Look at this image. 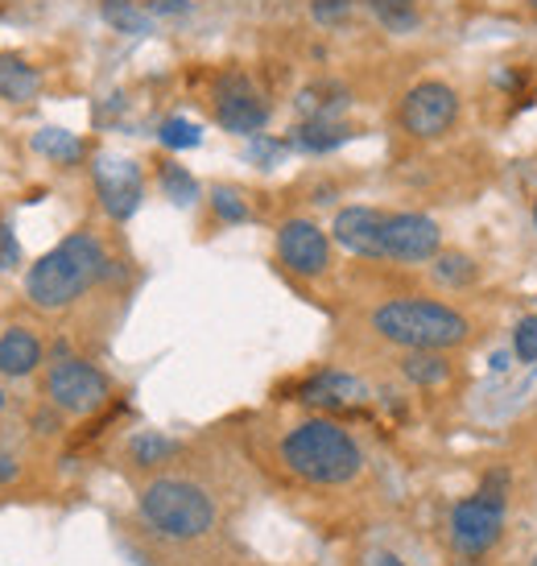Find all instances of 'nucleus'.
Here are the masks:
<instances>
[{
    "label": "nucleus",
    "mask_w": 537,
    "mask_h": 566,
    "mask_svg": "<svg viewBox=\"0 0 537 566\" xmlns=\"http://www.w3.org/2000/svg\"><path fill=\"white\" fill-rule=\"evenodd\" d=\"M104 273H108V256L99 249V240L92 232H75L30 269L25 294L38 311H63L75 298H83Z\"/></svg>",
    "instance_id": "nucleus-1"
},
{
    "label": "nucleus",
    "mask_w": 537,
    "mask_h": 566,
    "mask_svg": "<svg viewBox=\"0 0 537 566\" xmlns=\"http://www.w3.org/2000/svg\"><path fill=\"white\" fill-rule=\"evenodd\" d=\"M285 468L306 480V484H348L364 468V455L356 439L331 418H310V422L294 426L282 442Z\"/></svg>",
    "instance_id": "nucleus-2"
},
{
    "label": "nucleus",
    "mask_w": 537,
    "mask_h": 566,
    "mask_svg": "<svg viewBox=\"0 0 537 566\" xmlns=\"http://www.w3.org/2000/svg\"><path fill=\"white\" fill-rule=\"evenodd\" d=\"M372 331L406 352H451L472 339V323L455 306L430 298H397L377 306Z\"/></svg>",
    "instance_id": "nucleus-3"
},
{
    "label": "nucleus",
    "mask_w": 537,
    "mask_h": 566,
    "mask_svg": "<svg viewBox=\"0 0 537 566\" xmlns=\"http://www.w3.org/2000/svg\"><path fill=\"white\" fill-rule=\"evenodd\" d=\"M141 517L149 530L175 542H194L215 525V504L199 484L161 475L141 492Z\"/></svg>",
    "instance_id": "nucleus-4"
},
{
    "label": "nucleus",
    "mask_w": 537,
    "mask_h": 566,
    "mask_svg": "<svg viewBox=\"0 0 537 566\" xmlns=\"http://www.w3.org/2000/svg\"><path fill=\"white\" fill-rule=\"evenodd\" d=\"M505 501H508V472H492L475 496L455 504L451 513V542L463 554H484L501 542L505 530Z\"/></svg>",
    "instance_id": "nucleus-5"
},
{
    "label": "nucleus",
    "mask_w": 537,
    "mask_h": 566,
    "mask_svg": "<svg viewBox=\"0 0 537 566\" xmlns=\"http://www.w3.org/2000/svg\"><path fill=\"white\" fill-rule=\"evenodd\" d=\"M459 112H463V99H459L451 83L422 80L401 95L397 120H401V128L410 133L413 142H439V137H446L459 125Z\"/></svg>",
    "instance_id": "nucleus-6"
},
{
    "label": "nucleus",
    "mask_w": 537,
    "mask_h": 566,
    "mask_svg": "<svg viewBox=\"0 0 537 566\" xmlns=\"http://www.w3.org/2000/svg\"><path fill=\"white\" fill-rule=\"evenodd\" d=\"M215 120L236 137H256L268 125V104L244 71H223L215 80Z\"/></svg>",
    "instance_id": "nucleus-7"
},
{
    "label": "nucleus",
    "mask_w": 537,
    "mask_h": 566,
    "mask_svg": "<svg viewBox=\"0 0 537 566\" xmlns=\"http://www.w3.org/2000/svg\"><path fill=\"white\" fill-rule=\"evenodd\" d=\"M385 261H401V265H422L434 261L443 249V232L430 216L418 211H385Z\"/></svg>",
    "instance_id": "nucleus-8"
},
{
    "label": "nucleus",
    "mask_w": 537,
    "mask_h": 566,
    "mask_svg": "<svg viewBox=\"0 0 537 566\" xmlns=\"http://www.w3.org/2000/svg\"><path fill=\"white\" fill-rule=\"evenodd\" d=\"M46 397L66 413H95L108 401V377L87 360H59L46 377Z\"/></svg>",
    "instance_id": "nucleus-9"
},
{
    "label": "nucleus",
    "mask_w": 537,
    "mask_h": 566,
    "mask_svg": "<svg viewBox=\"0 0 537 566\" xmlns=\"http://www.w3.org/2000/svg\"><path fill=\"white\" fill-rule=\"evenodd\" d=\"M92 178H95V195H99V203H104V211H108L112 220H128L141 207L145 182L137 161L120 158V154H99L92 166Z\"/></svg>",
    "instance_id": "nucleus-10"
},
{
    "label": "nucleus",
    "mask_w": 537,
    "mask_h": 566,
    "mask_svg": "<svg viewBox=\"0 0 537 566\" xmlns=\"http://www.w3.org/2000/svg\"><path fill=\"white\" fill-rule=\"evenodd\" d=\"M277 256L298 277H323L331 265V240L310 220H285L277 228Z\"/></svg>",
    "instance_id": "nucleus-11"
},
{
    "label": "nucleus",
    "mask_w": 537,
    "mask_h": 566,
    "mask_svg": "<svg viewBox=\"0 0 537 566\" xmlns=\"http://www.w3.org/2000/svg\"><path fill=\"white\" fill-rule=\"evenodd\" d=\"M331 237L339 249L368 256V261H385V211L377 207H344L331 223Z\"/></svg>",
    "instance_id": "nucleus-12"
},
{
    "label": "nucleus",
    "mask_w": 537,
    "mask_h": 566,
    "mask_svg": "<svg viewBox=\"0 0 537 566\" xmlns=\"http://www.w3.org/2000/svg\"><path fill=\"white\" fill-rule=\"evenodd\" d=\"M368 397L360 380L348 377V373H318L306 389H302V401L306 406H323V409H356Z\"/></svg>",
    "instance_id": "nucleus-13"
},
{
    "label": "nucleus",
    "mask_w": 537,
    "mask_h": 566,
    "mask_svg": "<svg viewBox=\"0 0 537 566\" xmlns=\"http://www.w3.org/2000/svg\"><path fill=\"white\" fill-rule=\"evenodd\" d=\"M38 364H42V344L33 331L9 327L0 335V373L4 377H30Z\"/></svg>",
    "instance_id": "nucleus-14"
},
{
    "label": "nucleus",
    "mask_w": 537,
    "mask_h": 566,
    "mask_svg": "<svg viewBox=\"0 0 537 566\" xmlns=\"http://www.w3.org/2000/svg\"><path fill=\"white\" fill-rule=\"evenodd\" d=\"M351 137V128L335 116H310L294 128V145L306 149V154H327V149H339V145Z\"/></svg>",
    "instance_id": "nucleus-15"
},
{
    "label": "nucleus",
    "mask_w": 537,
    "mask_h": 566,
    "mask_svg": "<svg viewBox=\"0 0 537 566\" xmlns=\"http://www.w3.org/2000/svg\"><path fill=\"white\" fill-rule=\"evenodd\" d=\"M42 92V80L25 59L17 54H0V99L9 104H30L33 95Z\"/></svg>",
    "instance_id": "nucleus-16"
},
{
    "label": "nucleus",
    "mask_w": 537,
    "mask_h": 566,
    "mask_svg": "<svg viewBox=\"0 0 537 566\" xmlns=\"http://www.w3.org/2000/svg\"><path fill=\"white\" fill-rule=\"evenodd\" d=\"M33 149L54 161V166H75L83 158V142L75 133H66V128H38L33 133Z\"/></svg>",
    "instance_id": "nucleus-17"
},
{
    "label": "nucleus",
    "mask_w": 537,
    "mask_h": 566,
    "mask_svg": "<svg viewBox=\"0 0 537 566\" xmlns=\"http://www.w3.org/2000/svg\"><path fill=\"white\" fill-rule=\"evenodd\" d=\"M480 277V265H475L467 252H439L434 256V282L446 285V290H467Z\"/></svg>",
    "instance_id": "nucleus-18"
},
{
    "label": "nucleus",
    "mask_w": 537,
    "mask_h": 566,
    "mask_svg": "<svg viewBox=\"0 0 537 566\" xmlns=\"http://www.w3.org/2000/svg\"><path fill=\"white\" fill-rule=\"evenodd\" d=\"M339 108H348V92L335 87V83H315L298 95V112L310 120V116H335Z\"/></svg>",
    "instance_id": "nucleus-19"
},
{
    "label": "nucleus",
    "mask_w": 537,
    "mask_h": 566,
    "mask_svg": "<svg viewBox=\"0 0 537 566\" xmlns=\"http://www.w3.org/2000/svg\"><path fill=\"white\" fill-rule=\"evenodd\" d=\"M104 21H108L116 33H133V38H141V33L154 30L149 13L137 9L133 0H104Z\"/></svg>",
    "instance_id": "nucleus-20"
},
{
    "label": "nucleus",
    "mask_w": 537,
    "mask_h": 566,
    "mask_svg": "<svg viewBox=\"0 0 537 566\" xmlns=\"http://www.w3.org/2000/svg\"><path fill=\"white\" fill-rule=\"evenodd\" d=\"M401 373H406V380H413V385H443L446 373H451V364H446L439 352H410V356L401 360Z\"/></svg>",
    "instance_id": "nucleus-21"
},
{
    "label": "nucleus",
    "mask_w": 537,
    "mask_h": 566,
    "mask_svg": "<svg viewBox=\"0 0 537 566\" xmlns=\"http://www.w3.org/2000/svg\"><path fill=\"white\" fill-rule=\"evenodd\" d=\"M170 455H178V442L166 439V434H137V439H133V459H137L141 468H158V463H166Z\"/></svg>",
    "instance_id": "nucleus-22"
},
{
    "label": "nucleus",
    "mask_w": 537,
    "mask_h": 566,
    "mask_svg": "<svg viewBox=\"0 0 537 566\" xmlns=\"http://www.w3.org/2000/svg\"><path fill=\"white\" fill-rule=\"evenodd\" d=\"M161 190H166V199L178 207H190L199 199V182H194L182 166H161Z\"/></svg>",
    "instance_id": "nucleus-23"
},
{
    "label": "nucleus",
    "mask_w": 537,
    "mask_h": 566,
    "mask_svg": "<svg viewBox=\"0 0 537 566\" xmlns=\"http://www.w3.org/2000/svg\"><path fill=\"white\" fill-rule=\"evenodd\" d=\"M158 142L166 145V149H194V145L203 142V128L182 120V116H170V120H161Z\"/></svg>",
    "instance_id": "nucleus-24"
},
{
    "label": "nucleus",
    "mask_w": 537,
    "mask_h": 566,
    "mask_svg": "<svg viewBox=\"0 0 537 566\" xmlns=\"http://www.w3.org/2000/svg\"><path fill=\"white\" fill-rule=\"evenodd\" d=\"M211 207H215V216H220L223 223H244V220H249V203H244L232 187L211 190Z\"/></svg>",
    "instance_id": "nucleus-25"
},
{
    "label": "nucleus",
    "mask_w": 537,
    "mask_h": 566,
    "mask_svg": "<svg viewBox=\"0 0 537 566\" xmlns=\"http://www.w3.org/2000/svg\"><path fill=\"white\" fill-rule=\"evenodd\" d=\"M513 356L522 364H537V315H525L513 331Z\"/></svg>",
    "instance_id": "nucleus-26"
},
{
    "label": "nucleus",
    "mask_w": 537,
    "mask_h": 566,
    "mask_svg": "<svg viewBox=\"0 0 537 566\" xmlns=\"http://www.w3.org/2000/svg\"><path fill=\"white\" fill-rule=\"evenodd\" d=\"M13 265H21V244H17L13 228L0 223V269H13Z\"/></svg>",
    "instance_id": "nucleus-27"
},
{
    "label": "nucleus",
    "mask_w": 537,
    "mask_h": 566,
    "mask_svg": "<svg viewBox=\"0 0 537 566\" xmlns=\"http://www.w3.org/2000/svg\"><path fill=\"white\" fill-rule=\"evenodd\" d=\"M310 13L318 21H344L351 13V0H310Z\"/></svg>",
    "instance_id": "nucleus-28"
},
{
    "label": "nucleus",
    "mask_w": 537,
    "mask_h": 566,
    "mask_svg": "<svg viewBox=\"0 0 537 566\" xmlns=\"http://www.w3.org/2000/svg\"><path fill=\"white\" fill-rule=\"evenodd\" d=\"M13 475H17V463L9 455H0V484H9Z\"/></svg>",
    "instance_id": "nucleus-29"
},
{
    "label": "nucleus",
    "mask_w": 537,
    "mask_h": 566,
    "mask_svg": "<svg viewBox=\"0 0 537 566\" xmlns=\"http://www.w3.org/2000/svg\"><path fill=\"white\" fill-rule=\"evenodd\" d=\"M372 9H393V4H410V0H368Z\"/></svg>",
    "instance_id": "nucleus-30"
},
{
    "label": "nucleus",
    "mask_w": 537,
    "mask_h": 566,
    "mask_svg": "<svg viewBox=\"0 0 537 566\" xmlns=\"http://www.w3.org/2000/svg\"><path fill=\"white\" fill-rule=\"evenodd\" d=\"M380 566H406V563H401V558H393V554H385V558H380Z\"/></svg>",
    "instance_id": "nucleus-31"
},
{
    "label": "nucleus",
    "mask_w": 537,
    "mask_h": 566,
    "mask_svg": "<svg viewBox=\"0 0 537 566\" xmlns=\"http://www.w3.org/2000/svg\"><path fill=\"white\" fill-rule=\"evenodd\" d=\"M525 4H529V9H534V13H537V0H525Z\"/></svg>",
    "instance_id": "nucleus-32"
},
{
    "label": "nucleus",
    "mask_w": 537,
    "mask_h": 566,
    "mask_svg": "<svg viewBox=\"0 0 537 566\" xmlns=\"http://www.w3.org/2000/svg\"><path fill=\"white\" fill-rule=\"evenodd\" d=\"M0 413H4V394H0Z\"/></svg>",
    "instance_id": "nucleus-33"
},
{
    "label": "nucleus",
    "mask_w": 537,
    "mask_h": 566,
    "mask_svg": "<svg viewBox=\"0 0 537 566\" xmlns=\"http://www.w3.org/2000/svg\"><path fill=\"white\" fill-rule=\"evenodd\" d=\"M534 220H537V207H534Z\"/></svg>",
    "instance_id": "nucleus-34"
},
{
    "label": "nucleus",
    "mask_w": 537,
    "mask_h": 566,
    "mask_svg": "<svg viewBox=\"0 0 537 566\" xmlns=\"http://www.w3.org/2000/svg\"><path fill=\"white\" fill-rule=\"evenodd\" d=\"M529 566H537V558H534V563H529Z\"/></svg>",
    "instance_id": "nucleus-35"
}]
</instances>
